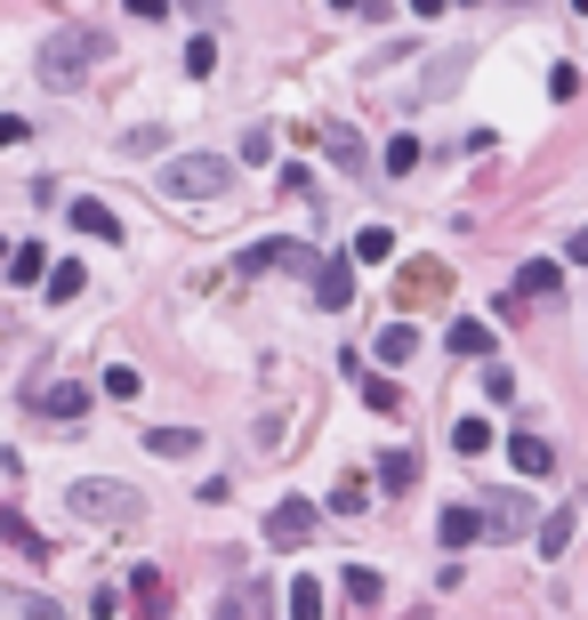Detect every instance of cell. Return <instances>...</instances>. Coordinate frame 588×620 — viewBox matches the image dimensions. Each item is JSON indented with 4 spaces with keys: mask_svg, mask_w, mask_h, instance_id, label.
I'll return each mask as SVG.
<instances>
[{
    "mask_svg": "<svg viewBox=\"0 0 588 620\" xmlns=\"http://www.w3.org/2000/svg\"><path fill=\"white\" fill-rule=\"evenodd\" d=\"M355 258H363V266H388V258H395V234H388V226H363V234H355Z\"/></svg>",
    "mask_w": 588,
    "mask_h": 620,
    "instance_id": "24",
    "label": "cell"
},
{
    "mask_svg": "<svg viewBox=\"0 0 588 620\" xmlns=\"http://www.w3.org/2000/svg\"><path fill=\"white\" fill-rule=\"evenodd\" d=\"M74 515H81V524H114V532H129L137 515H146V500H137L129 484H114V475H89V484H74Z\"/></svg>",
    "mask_w": 588,
    "mask_h": 620,
    "instance_id": "1",
    "label": "cell"
},
{
    "mask_svg": "<svg viewBox=\"0 0 588 620\" xmlns=\"http://www.w3.org/2000/svg\"><path fill=\"white\" fill-rule=\"evenodd\" d=\"M74 234H89V243H121V218L106 210V201L81 194V201H74Z\"/></svg>",
    "mask_w": 588,
    "mask_h": 620,
    "instance_id": "15",
    "label": "cell"
},
{
    "mask_svg": "<svg viewBox=\"0 0 588 620\" xmlns=\"http://www.w3.org/2000/svg\"><path fill=\"white\" fill-rule=\"evenodd\" d=\"M41 283H49V298H81V283H89V274H81V258H57V266L41 274Z\"/></svg>",
    "mask_w": 588,
    "mask_h": 620,
    "instance_id": "23",
    "label": "cell"
},
{
    "mask_svg": "<svg viewBox=\"0 0 588 620\" xmlns=\"http://www.w3.org/2000/svg\"><path fill=\"white\" fill-rule=\"evenodd\" d=\"M283 604H291L298 620H315V612H323V589H315V580H291V589H283Z\"/></svg>",
    "mask_w": 588,
    "mask_h": 620,
    "instance_id": "29",
    "label": "cell"
},
{
    "mask_svg": "<svg viewBox=\"0 0 588 620\" xmlns=\"http://www.w3.org/2000/svg\"><path fill=\"white\" fill-rule=\"evenodd\" d=\"M331 508H339V515H363V508H371V484H363V475H339Z\"/></svg>",
    "mask_w": 588,
    "mask_h": 620,
    "instance_id": "28",
    "label": "cell"
},
{
    "mask_svg": "<svg viewBox=\"0 0 588 620\" xmlns=\"http://www.w3.org/2000/svg\"><path fill=\"white\" fill-rule=\"evenodd\" d=\"M508 460H516V475H548L557 468V443H548L540 427H525V435H508Z\"/></svg>",
    "mask_w": 588,
    "mask_h": 620,
    "instance_id": "12",
    "label": "cell"
},
{
    "mask_svg": "<svg viewBox=\"0 0 588 620\" xmlns=\"http://www.w3.org/2000/svg\"><path fill=\"white\" fill-rule=\"evenodd\" d=\"M0 146H24V121L17 114H0Z\"/></svg>",
    "mask_w": 588,
    "mask_h": 620,
    "instance_id": "34",
    "label": "cell"
},
{
    "mask_svg": "<svg viewBox=\"0 0 588 620\" xmlns=\"http://www.w3.org/2000/svg\"><path fill=\"white\" fill-rule=\"evenodd\" d=\"M0 266H9V283H41V274H49V250H41V243H17Z\"/></svg>",
    "mask_w": 588,
    "mask_h": 620,
    "instance_id": "18",
    "label": "cell"
},
{
    "mask_svg": "<svg viewBox=\"0 0 588 620\" xmlns=\"http://www.w3.org/2000/svg\"><path fill=\"white\" fill-rule=\"evenodd\" d=\"M186 73L210 81V73H218V41H186Z\"/></svg>",
    "mask_w": 588,
    "mask_h": 620,
    "instance_id": "30",
    "label": "cell"
},
{
    "mask_svg": "<svg viewBox=\"0 0 588 620\" xmlns=\"http://www.w3.org/2000/svg\"><path fill=\"white\" fill-rule=\"evenodd\" d=\"M315 137H323V154H331L339 169H347V178H363V169H371V154H363V137H355L347 121H323Z\"/></svg>",
    "mask_w": 588,
    "mask_h": 620,
    "instance_id": "9",
    "label": "cell"
},
{
    "mask_svg": "<svg viewBox=\"0 0 588 620\" xmlns=\"http://www.w3.org/2000/svg\"><path fill=\"white\" fill-rule=\"evenodd\" d=\"M266 540L274 548H306L315 540V500H274L266 508Z\"/></svg>",
    "mask_w": 588,
    "mask_h": 620,
    "instance_id": "6",
    "label": "cell"
},
{
    "mask_svg": "<svg viewBox=\"0 0 588 620\" xmlns=\"http://www.w3.org/2000/svg\"><path fill=\"white\" fill-rule=\"evenodd\" d=\"M379 597H388V580H379L371 564H347V604H363V612H371Z\"/></svg>",
    "mask_w": 588,
    "mask_h": 620,
    "instance_id": "22",
    "label": "cell"
},
{
    "mask_svg": "<svg viewBox=\"0 0 588 620\" xmlns=\"http://www.w3.org/2000/svg\"><path fill=\"white\" fill-rule=\"evenodd\" d=\"M306 283H315V306H331V315H347V306H355V266L347 258H315Z\"/></svg>",
    "mask_w": 588,
    "mask_h": 620,
    "instance_id": "7",
    "label": "cell"
},
{
    "mask_svg": "<svg viewBox=\"0 0 588 620\" xmlns=\"http://www.w3.org/2000/svg\"><path fill=\"white\" fill-rule=\"evenodd\" d=\"M226 178H234V169H226L218 154H178V161L161 169V194H178V201H218Z\"/></svg>",
    "mask_w": 588,
    "mask_h": 620,
    "instance_id": "3",
    "label": "cell"
},
{
    "mask_svg": "<svg viewBox=\"0 0 588 620\" xmlns=\"http://www.w3.org/2000/svg\"><path fill=\"white\" fill-rule=\"evenodd\" d=\"M89 65H97V32H81V24L49 32V49H41V81H49V89H74Z\"/></svg>",
    "mask_w": 588,
    "mask_h": 620,
    "instance_id": "2",
    "label": "cell"
},
{
    "mask_svg": "<svg viewBox=\"0 0 588 620\" xmlns=\"http://www.w3.org/2000/svg\"><path fill=\"white\" fill-rule=\"evenodd\" d=\"M32 411H49V420H81V411H89V387H74V378H49V387H32Z\"/></svg>",
    "mask_w": 588,
    "mask_h": 620,
    "instance_id": "11",
    "label": "cell"
},
{
    "mask_svg": "<svg viewBox=\"0 0 588 620\" xmlns=\"http://www.w3.org/2000/svg\"><path fill=\"white\" fill-rule=\"evenodd\" d=\"M516 298L557 306V298H565V266H557V258H525V266H516Z\"/></svg>",
    "mask_w": 588,
    "mask_h": 620,
    "instance_id": "8",
    "label": "cell"
},
{
    "mask_svg": "<svg viewBox=\"0 0 588 620\" xmlns=\"http://www.w3.org/2000/svg\"><path fill=\"white\" fill-rule=\"evenodd\" d=\"M443 291H452V266H443V258H420V266L395 274V306H435Z\"/></svg>",
    "mask_w": 588,
    "mask_h": 620,
    "instance_id": "5",
    "label": "cell"
},
{
    "mask_svg": "<svg viewBox=\"0 0 588 620\" xmlns=\"http://www.w3.org/2000/svg\"><path fill=\"white\" fill-rule=\"evenodd\" d=\"M492 443H500V435L483 427V420H460V427H452V452H460V460H483Z\"/></svg>",
    "mask_w": 588,
    "mask_h": 620,
    "instance_id": "21",
    "label": "cell"
},
{
    "mask_svg": "<svg viewBox=\"0 0 588 620\" xmlns=\"http://www.w3.org/2000/svg\"><path fill=\"white\" fill-rule=\"evenodd\" d=\"M435 540H443V548H452V557H460V548H476V540H483V515H476L468 500H452V508L435 515Z\"/></svg>",
    "mask_w": 588,
    "mask_h": 620,
    "instance_id": "10",
    "label": "cell"
},
{
    "mask_svg": "<svg viewBox=\"0 0 588 620\" xmlns=\"http://www.w3.org/2000/svg\"><path fill=\"white\" fill-rule=\"evenodd\" d=\"M379 161H388V178H411V169H420V137H388Z\"/></svg>",
    "mask_w": 588,
    "mask_h": 620,
    "instance_id": "26",
    "label": "cell"
},
{
    "mask_svg": "<svg viewBox=\"0 0 588 620\" xmlns=\"http://www.w3.org/2000/svg\"><path fill=\"white\" fill-rule=\"evenodd\" d=\"M379 484H388V492H411V484H420V452H403V443H395V452L379 460Z\"/></svg>",
    "mask_w": 588,
    "mask_h": 620,
    "instance_id": "17",
    "label": "cell"
},
{
    "mask_svg": "<svg viewBox=\"0 0 588 620\" xmlns=\"http://www.w3.org/2000/svg\"><path fill=\"white\" fill-rule=\"evenodd\" d=\"M420 355V323H388L379 331V363H411Z\"/></svg>",
    "mask_w": 588,
    "mask_h": 620,
    "instance_id": "16",
    "label": "cell"
},
{
    "mask_svg": "<svg viewBox=\"0 0 588 620\" xmlns=\"http://www.w3.org/2000/svg\"><path fill=\"white\" fill-rule=\"evenodd\" d=\"M0 540H9V548H17V557H24V564H49V540H41V532H32V524H24V515H17L9 500H0Z\"/></svg>",
    "mask_w": 588,
    "mask_h": 620,
    "instance_id": "14",
    "label": "cell"
},
{
    "mask_svg": "<svg viewBox=\"0 0 588 620\" xmlns=\"http://www.w3.org/2000/svg\"><path fill=\"white\" fill-rule=\"evenodd\" d=\"M476 515H483V540H525V532L540 524V500H532V492H492Z\"/></svg>",
    "mask_w": 588,
    "mask_h": 620,
    "instance_id": "4",
    "label": "cell"
},
{
    "mask_svg": "<svg viewBox=\"0 0 588 620\" xmlns=\"http://www.w3.org/2000/svg\"><path fill=\"white\" fill-rule=\"evenodd\" d=\"M331 9H339V17H347V9H355V17H363V9H371V0H331Z\"/></svg>",
    "mask_w": 588,
    "mask_h": 620,
    "instance_id": "37",
    "label": "cell"
},
{
    "mask_svg": "<svg viewBox=\"0 0 588 620\" xmlns=\"http://www.w3.org/2000/svg\"><path fill=\"white\" fill-rule=\"evenodd\" d=\"M572 524H580L572 508H557V515H548V524H540V557H548V564H557L565 548H572Z\"/></svg>",
    "mask_w": 588,
    "mask_h": 620,
    "instance_id": "19",
    "label": "cell"
},
{
    "mask_svg": "<svg viewBox=\"0 0 588 620\" xmlns=\"http://www.w3.org/2000/svg\"><path fill=\"white\" fill-rule=\"evenodd\" d=\"M460 73H468V57H460V49H452V57H443V65H435V73H428V97H443V89H452V81H460Z\"/></svg>",
    "mask_w": 588,
    "mask_h": 620,
    "instance_id": "32",
    "label": "cell"
},
{
    "mask_svg": "<svg viewBox=\"0 0 588 620\" xmlns=\"http://www.w3.org/2000/svg\"><path fill=\"white\" fill-rule=\"evenodd\" d=\"M363 403L379 411V420H395V411H403V387H395V378H363Z\"/></svg>",
    "mask_w": 588,
    "mask_h": 620,
    "instance_id": "27",
    "label": "cell"
},
{
    "mask_svg": "<svg viewBox=\"0 0 588 620\" xmlns=\"http://www.w3.org/2000/svg\"><path fill=\"white\" fill-rule=\"evenodd\" d=\"M443 9H452V0H411V17H443Z\"/></svg>",
    "mask_w": 588,
    "mask_h": 620,
    "instance_id": "36",
    "label": "cell"
},
{
    "mask_svg": "<svg viewBox=\"0 0 588 620\" xmlns=\"http://www.w3.org/2000/svg\"><path fill=\"white\" fill-rule=\"evenodd\" d=\"M137 387H146V378H137L129 363H114V371H106V395H114V403H137Z\"/></svg>",
    "mask_w": 588,
    "mask_h": 620,
    "instance_id": "31",
    "label": "cell"
},
{
    "mask_svg": "<svg viewBox=\"0 0 588 620\" xmlns=\"http://www.w3.org/2000/svg\"><path fill=\"white\" fill-rule=\"evenodd\" d=\"M565 258H572V266H588V226H580L572 243H565Z\"/></svg>",
    "mask_w": 588,
    "mask_h": 620,
    "instance_id": "35",
    "label": "cell"
},
{
    "mask_svg": "<svg viewBox=\"0 0 588 620\" xmlns=\"http://www.w3.org/2000/svg\"><path fill=\"white\" fill-rule=\"evenodd\" d=\"M443 347H452V355H468V363H483V355L500 347V331H492V323H476V315H460L452 331H443Z\"/></svg>",
    "mask_w": 588,
    "mask_h": 620,
    "instance_id": "13",
    "label": "cell"
},
{
    "mask_svg": "<svg viewBox=\"0 0 588 620\" xmlns=\"http://www.w3.org/2000/svg\"><path fill=\"white\" fill-rule=\"evenodd\" d=\"M129 597L146 604V612H161V604H169V580H161L154 564H137V580H129Z\"/></svg>",
    "mask_w": 588,
    "mask_h": 620,
    "instance_id": "25",
    "label": "cell"
},
{
    "mask_svg": "<svg viewBox=\"0 0 588 620\" xmlns=\"http://www.w3.org/2000/svg\"><path fill=\"white\" fill-rule=\"evenodd\" d=\"M121 9H129V17H146V24H161V17H169V0H121Z\"/></svg>",
    "mask_w": 588,
    "mask_h": 620,
    "instance_id": "33",
    "label": "cell"
},
{
    "mask_svg": "<svg viewBox=\"0 0 588 620\" xmlns=\"http://www.w3.org/2000/svg\"><path fill=\"white\" fill-rule=\"evenodd\" d=\"M146 443H154L161 460H194V452H202V435H194V427H154Z\"/></svg>",
    "mask_w": 588,
    "mask_h": 620,
    "instance_id": "20",
    "label": "cell"
}]
</instances>
